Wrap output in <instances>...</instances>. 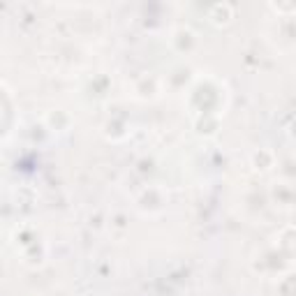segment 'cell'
Returning <instances> with one entry per match:
<instances>
[{"label": "cell", "mask_w": 296, "mask_h": 296, "mask_svg": "<svg viewBox=\"0 0 296 296\" xmlns=\"http://www.w3.org/2000/svg\"><path fill=\"white\" fill-rule=\"evenodd\" d=\"M271 10H276V12H296V5H271Z\"/></svg>", "instance_id": "obj_2"}, {"label": "cell", "mask_w": 296, "mask_h": 296, "mask_svg": "<svg viewBox=\"0 0 296 296\" xmlns=\"http://www.w3.org/2000/svg\"><path fill=\"white\" fill-rule=\"evenodd\" d=\"M209 19L213 21L215 26H225L234 19V7L227 5V3H215L209 7Z\"/></svg>", "instance_id": "obj_1"}]
</instances>
